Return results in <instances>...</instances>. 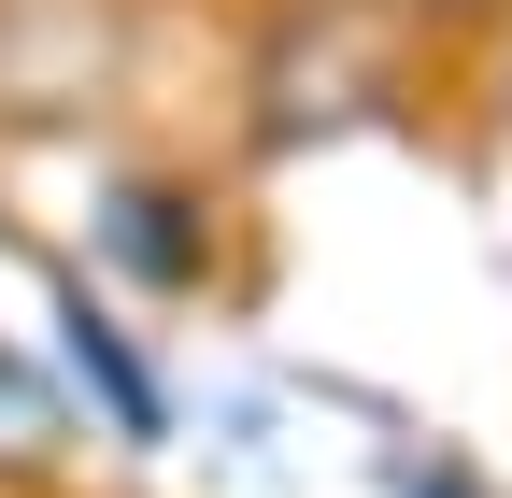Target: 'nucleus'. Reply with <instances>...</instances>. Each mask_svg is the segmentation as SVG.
Returning <instances> with one entry per match:
<instances>
[{"mask_svg":"<svg viewBox=\"0 0 512 498\" xmlns=\"http://www.w3.org/2000/svg\"><path fill=\"white\" fill-rule=\"evenodd\" d=\"M342 15H441L456 29V15H498V0H342Z\"/></svg>","mask_w":512,"mask_h":498,"instance_id":"4","label":"nucleus"},{"mask_svg":"<svg viewBox=\"0 0 512 498\" xmlns=\"http://www.w3.org/2000/svg\"><path fill=\"white\" fill-rule=\"evenodd\" d=\"M43 314H57V370L86 385V413L114 427L128 456H157V442H171V385H157V356L128 342V314H114L86 271H57V285H43Z\"/></svg>","mask_w":512,"mask_h":498,"instance_id":"1","label":"nucleus"},{"mask_svg":"<svg viewBox=\"0 0 512 498\" xmlns=\"http://www.w3.org/2000/svg\"><path fill=\"white\" fill-rule=\"evenodd\" d=\"M100 242H114V257H128V271H143L157 299H185V285H200V271H214V214H200V200H185V185H157V171H128V185H114V200H100Z\"/></svg>","mask_w":512,"mask_h":498,"instance_id":"2","label":"nucleus"},{"mask_svg":"<svg viewBox=\"0 0 512 498\" xmlns=\"http://www.w3.org/2000/svg\"><path fill=\"white\" fill-rule=\"evenodd\" d=\"M399 498H484V484H470L456 456H399Z\"/></svg>","mask_w":512,"mask_h":498,"instance_id":"3","label":"nucleus"}]
</instances>
